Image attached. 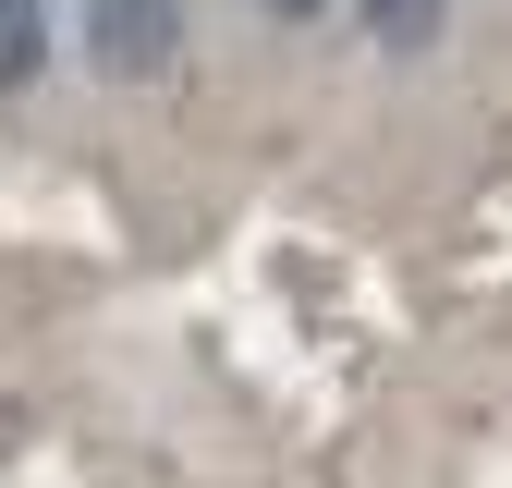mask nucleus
<instances>
[{"instance_id": "nucleus-4", "label": "nucleus", "mask_w": 512, "mask_h": 488, "mask_svg": "<svg viewBox=\"0 0 512 488\" xmlns=\"http://www.w3.org/2000/svg\"><path fill=\"white\" fill-rule=\"evenodd\" d=\"M269 13H281V25H305V13H330V0H269Z\"/></svg>"}, {"instance_id": "nucleus-2", "label": "nucleus", "mask_w": 512, "mask_h": 488, "mask_svg": "<svg viewBox=\"0 0 512 488\" xmlns=\"http://www.w3.org/2000/svg\"><path fill=\"white\" fill-rule=\"evenodd\" d=\"M37 61H49V13L37 0H0V86H25Z\"/></svg>"}, {"instance_id": "nucleus-1", "label": "nucleus", "mask_w": 512, "mask_h": 488, "mask_svg": "<svg viewBox=\"0 0 512 488\" xmlns=\"http://www.w3.org/2000/svg\"><path fill=\"white\" fill-rule=\"evenodd\" d=\"M183 49V0H86V61L110 86H147Z\"/></svg>"}, {"instance_id": "nucleus-3", "label": "nucleus", "mask_w": 512, "mask_h": 488, "mask_svg": "<svg viewBox=\"0 0 512 488\" xmlns=\"http://www.w3.org/2000/svg\"><path fill=\"white\" fill-rule=\"evenodd\" d=\"M366 37L378 49H427L439 37V0H366Z\"/></svg>"}]
</instances>
